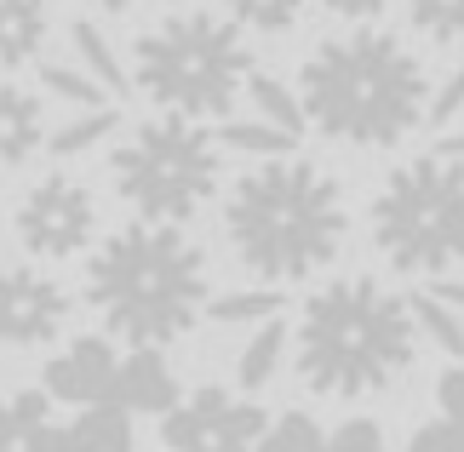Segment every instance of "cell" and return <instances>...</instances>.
<instances>
[{"mask_svg":"<svg viewBox=\"0 0 464 452\" xmlns=\"http://www.w3.org/2000/svg\"><path fill=\"white\" fill-rule=\"evenodd\" d=\"M298 98L315 132L355 143V149H390L424 126L436 86L407 52V41L384 29H350L310 52Z\"/></svg>","mask_w":464,"mask_h":452,"instance_id":"cell-1","label":"cell"},{"mask_svg":"<svg viewBox=\"0 0 464 452\" xmlns=\"http://www.w3.org/2000/svg\"><path fill=\"white\" fill-rule=\"evenodd\" d=\"M86 303L103 332L127 338L132 350H167L195 327V315H207V252L184 224L138 218L92 252Z\"/></svg>","mask_w":464,"mask_h":452,"instance_id":"cell-2","label":"cell"},{"mask_svg":"<svg viewBox=\"0 0 464 452\" xmlns=\"http://www.w3.org/2000/svg\"><path fill=\"white\" fill-rule=\"evenodd\" d=\"M350 229L344 184L310 160H264L229 189L224 235L236 258L264 281H310L321 275Z\"/></svg>","mask_w":464,"mask_h":452,"instance_id":"cell-3","label":"cell"},{"mask_svg":"<svg viewBox=\"0 0 464 452\" xmlns=\"http://www.w3.org/2000/svg\"><path fill=\"white\" fill-rule=\"evenodd\" d=\"M419 355V321L413 298L384 293L379 281L350 275L333 281L304 303L298 321V378L315 395H379L413 367Z\"/></svg>","mask_w":464,"mask_h":452,"instance_id":"cell-4","label":"cell"},{"mask_svg":"<svg viewBox=\"0 0 464 452\" xmlns=\"http://www.w3.org/2000/svg\"><path fill=\"white\" fill-rule=\"evenodd\" d=\"M253 75L258 69L241 41V24L218 12H172L132 46V81L144 86V98L184 120L229 115Z\"/></svg>","mask_w":464,"mask_h":452,"instance_id":"cell-5","label":"cell"},{"mask_svg":"<svg viewBox=\"0 0 464 452\" xmlns=\"http://www.w3.org/2000/svg\"><path fill=\"white\" fill-rule=\"evenodd\" d=\"M372 246L401 275H448L464 264V160L419 155L396 167L367 212Z\"/></svg>","mask_w":464,"mask_h":452,"instance_id":"cell-6","label":"cell"},{"mask_svg":"<svg viewBox=\"0 0 464 452\" xmlns=\"http://www.w3.org/2000/svg\"><path fill=\"white\" fill-rule=\"evenodd\" d=\"M218 132H207L201 120L160 115L121 143L110 155V178L121 201L138 207V218L150 224H184L195 218L212 189H218Z\"/></svg>","mask_w":464,"mask_h":452,"instance_id":"cell-7","label":"cell"},{"mask_svg":"<svg viewBox=\"0 0 464 452\" xmlns=\"http://www.w3.org/2000/svg\"><path fill=\"white\" fill-rule=\"evenodd\" d=\"M98 235V201L75 178H41L17 207V241L34 258H75Z\"/></svg>","mask_w":464,"mask_h":452,"instance_id":"cell-8","label":"cell"},{"mask_svg":"<svg viewBox=\"0 0 464 452\" xmlns=\"http://www.w3.org/2000/svg\"><path fill=\"white\" fill-rule=\"evenodd\" d=\"M264 429H270V418H264L253 401L207 384V389H195L189 401H178L167 412L160 436H167L172 452H258Z\"/></svg>","mask_w":464,"mask_h":452,"instance_id":"cell-9","label":"cell"},{"mask_svg":"<svg viewBox=\"0 0 464 452\" xmlns=\"http://www.w3.org/2000/svg\"><path fill=\"white\" fill-rule=\"evenodd\" d=\"M69 298L41 269H0V343L12 350H41L63 332Z\"/></svg>","mask_w":464,"mask_h":452,"instance_id":"cell-10","label":"cell"},{"mask_svg":"<svg viewBox=\"0 0 464 452\" xmlns=\"http://www.w3.org/2000/svg\"><path fill=\"white\" fill-rule=\"evenodd\" d=\"M115 372H121L115 343L103 332H92V338H75L63 355L46 361L41 389L52 395V401H69V407H103L115 395Z\"/></svg>","mask_w":464,"mask_h":452,"instance_id":"cell-11","label":"cell"},{"mask_svg":"<svg viewBox=\"0 0 464 452\" xmlns=\"http://www.w3.org/2000/svg\"><path fill=\"white\" fill-rule=\"evenodd\" d=\"M115 407L127 412H150V418H167L178 407V378L167 367V355L160 350H132L121 355V372H115Z\"/></svg>","mask_w":464,"mask_h":452,"instance_id":"cell-12","label":"cell"},{"mask_svg":"<svg viewBox=\"0 0 464 452\" xmlns=\"http://www.w3.org/2000/svg\"><path fill=\"white\" fill-rule=\"evenodd\" d=\"M46 115L41 98L24 86H0V167H24L34 149H46Z\"/></svg>","mask_w":464,"mask_h":452,"instance_id":"cell-13","label":"cell"},{"mask_svg":"<svg viewBox=\"0 0 464 452\" xmlns=\"http://www.w3.org/2000/svg\"><path fill=\"white\" fill-rule=\"evenodd\" d=\"M46 0H0V69L34 63V52L46 46Z\"/></svg>","mask_w":464,"mask_h":452,"instance_id":"cell-14","label":"cell"},{"mask_svg":"<svg viewBox=\"0 0 464 452\" xmlns=\"http://www.w3.org/2000/svg\"><path fill=\"white\" fill-rule=\"evenodd\" d=\"M287 310V293L281 286H236L224 298H207V321L212 327H270Z\"/></svg>","mask_w":464,"mask_h":452,"instance_id":"cell-15","label":"cell"},{"mask_svg":"<svg viewBox=\"0 0 464 452\" xmlns=\"http://www.w3.org/2000/svg\"><path fill=\"white\" fill-rule=\"evenodd\" d=\"M75 452H132V412L103 401V407H81V418L69 424Z\"/></svg>","mask_w":464,"mask_h":452,"instance_id":"cell-16","label":"cell"},{"mask_svg":"<svg viewBox=\"0 0 464 452\" xmlns=\"http://www.w3.org/2000/svg\"><path fill=\"white\" fill-rule=\"evenodd\" d=\"M281 361H287V327H281V321H270V327H258L253 338L241 343V355H236L241 389H264V384L281 372Z\"/></svg>","mask_w":464,"mask_h":452,"instance_id":"cell-17","label":"cell"},{"mask_svg":"<svg viewBox=\"0 0 464 452\" xmlns=\"http://www.w3.org/2000/svg\"><path fill=\"white\" fill-rule=\"evenodd\" d=\"M69 41H75V58H81L86 75H98V81H103V92H110V98L127 92V69H121L115 46L103 41V29H98V24H86V17H81V24L69 29Z\"/></svg>","mask_w":464,"mask_h":452,"instance_id":"cell-18","label":"cell"},{"mask_svg":"<svg viewBox=\"0 0 464 452\" xmlns=\"http://www.w3.org/2000/svg\"><path fill=\"white\" fill-rule=\"evenodd\" d=\"M413 321H419L424 343H436L441 355L464 361V315L453 310V303H441L436 293H413Z\"/></svg>","mask_w":464,"mask_h":452,"instance_id":"cell-19","label":"cell"},{"mask_svg":"<svg viewBox=\"0 0 464 452\" xmlns=\"http://www.w3.org/2000/svg\"><path fill=\"white\" fill-rule=\"evenodd\" d=\"M246 98L258 103V120H270V126H281V132H304V98L293 92V86H281L276 75H253V86H246Z\"/></svg>","mask_w":464,"mask_h":452,"instance_id":"cell-20","label":"cell"},{"mask_svg":"<svg viewBox=\"0 0 464 452\" xmlns=\"http://www.w3.org/2000/svg\"><path fill=\"white\" fill-rule=\"evenodd\" d=\"M121 126V115L103 103V110H86V115H75V120H58L52 126V138H46V149L52 155H86L92 143H103Z\"/></svg>","mask_w":464,"mask_h":452,"instance_id":"cell-21","label":"cell"},{"mask_svg":"<svg viewBox=\"0 0 464 452\" xmlns=\"http://www.w3.org/2000/svg\"><path fill=\"white\" fill-rule=\"evenodd\" d=\"M258 452H327V436H321V424L310 412H281V418H270V429H264Z\"/></svg>","mask_w":464,"mask_h":452,"instance_id":"cell-22","label":"cell"},{"mask_svg":"<svg viewBox=\"0 0 464 452\" xmlns=\"http://www.w3.org/2000/svg\"><path fill=\"white\" fill-rule=\"evenodd\" d=\"M224 6L241 29H258V34H281L304 17V0H224Z\"/></svg>","mask_w":464,"mask_h":452,"instance_id":"cell-23","label":"cell"},{"mask_svg":"<svg viewBox=\"0 0 464 452\" xmlns=\"http://www.w3.org/2000/svg\"><path fill=\"white\" fill-rule=\"evenodd\" d=\"M41 86L52 98H69V103H81V110H98L103 98V81L98 75H86V69H75V63H41Z\"/></svg>","mask_w":464,"mask_h":452,"instance_id":"cell-24","label":"cell"},{"mask_svg":"<svg viewBox=\"0 0 464 452\" xmlns=\"http://www.w3.org/2000/svg\"><path fill=\"white\" fill-rule=\"evenodd\" d=\"M218 143H229V149H246V155H287L298 138L281 132V126H270V120H224Z\"/></svg>","mask_w":464,"mask_h":452,"instance_id":"cell-25","label":"cell"},{"mask_svg":"<svg viewBox=\"0 0 464 452\" xmlns=\"http://www.w3.org/2000/svg\"><path fill=\"white\" fill-rule=\"evenodd\" d=\"M407 17L430 41H459L464 34V0H407Z\"/></svg>","mask_w":464,"mask_h":452,"instance_id":"cell-26","label":"cell"},{"mask_svg":"<svg viewBox=\"0 0 464 452\" xmlns=\"http://www.w3.org/2000/svg\"><path fill=\"white\" fill-rule=\"evenodd\" d=\"M464 115V63L453 69L448 81L436 86V98H430V115H424V126H436V132H448V126Z\"/></svg>","mask_w":464,"mask_h":452,"instance_id":"cell-27","label":"cell"},{"mask_svg":"<svg viewBox=\"0 0 464 452\" xmlns=\"http://www.w3.org/2000/svg\"><path fill=\"white\" fill-rule=\"evenodd\" d=\"M327 452H390V441H384V429L372 418H350L344 429L327 436Z\"/></svg>","mask_w":464,"mask_h":452,"instance_id":"cell-28","label":"cell"},{"mask_svg":"<svg viewBox=\"0 0 464 452\" xmlns=\"http://www.w3.org/2000/svg\"><path fill=\"white\" fill-rule=\"evenodd\" d=\"M407 452H464V429H459L453 418H430V424L413 429Z\"/></svg>","mask_w":464,"mask_h":452,"instance_id":"cell-29","label":"cell"},{"mask_svg":"<svg viewBox=\"0 0 464 452\" xmlns=\"http://www.w3.org/2000/svg\"><path fill=\"white\" fill-rule=\"evenodd\" d=\"M436 407H441V418H453L464 429V361L436 378Z\"/></svg>","mask_w":464,"mask_h":452,"instance_id":"cell-30","label":"cell"},{"mask_svg":"<svg viewBox=\"0 0 464 452\" xmlns=\"http://www.w3.org/2000/svg\"><path fill=\"white\" fill-rule=\"evenodd\" d=\"M333 17H344V24H372V17H384L390 0H321Z\"/></svg>","mask_w":464,"mask_h":452,"instance_id":"cell-31","label":"cell"},{"mask_svg":"<svg viewBox=\"0 0 464 452\" xmlns=\"http://www.w3.org/2000/svg\"><path fill=\"white\" fill-rule=\"evenodd\" d=\"M430 293H436L441 303H453V310L464 315V281H436V286H430Z\"/></svg>","mask_w":464,"mask_h":452,"instance_id":"cell-32","label":"cell"},{"mask_svg":"<svg viewBox=\"0 0 464 452\" xmlns=\"http://www.w3.org/2000/svg\"><path fill=\"white\" fill-rule=\"evenodd\" d=\"M0 447H17V418H12V401H0Z\"/></svg>","mask_w":464,"mask_h":452,"instance_id":"cell-33","label":"cell"},{"mask_svg":"<svg viewBox=\"0 0 464 452\" xmlns=\"http://www.w3.org/2000/svg\"><path fill=\"white\" fill-rule=\"evenodd\" d=\"M436 155H453V160H464V132H448V138H441V149Z\"/></svg>","mask_w":464,"mask_h":452,"instance_id":"cell-34","label":"cell"},{"mask_svg":"<svg viewBox=\"0 0 464 452\" xmlns=\"http://www.w3.org/2000/svg\"><path fill=\"white\" fill-rule=\"evenodd\" d=\"M98 6H103V12H127L132 0H98Z\"/></svg>","mask_w":464,"mask_h":452,"instance_id":"cell-35","label":"cell"},{"mask_svg":"<svg viewBox=\"0 0 464 452\" xmlns=\"http://www.w3.org/2000/svg\"><path fill=\"white\" fill-rule=\"evenodd\" d=\"M0 452H24V447H0Z\"/></svg>","mask_w":464,"mask_h":452,"instance_id":"cell-36","label":"cell"}]
</instances>
